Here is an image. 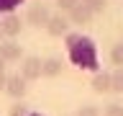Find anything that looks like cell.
<instances>
[{
  "label": "cell",
  "instance_id": "cell-1",
  "mask_svg": "<svg viewBox=\"0 0 123 116\" xmlns=\"http://www.w3.org/2000/svg\"><path fill=\"white\" fill-rule=\"evenodd\" d=\"M67 49H69V59L74 62L77 67H98V54H95V46L87 36H80V34H69L67 36Z\"/></svg>",
  "mask_w": 123,
  "mask_h": 116
},
{
  "label": "cell",
  "instance_id": "cell-2",
  "mask_svg": "<svg viewBox=\"0 0 123 116\" xmlns=\"http://www.w3.org/2000/svg\"><path fill=\"white\" fill-rule=\"evenodd\" d=\"M49 18H51V13H49V8L44 3H33L26 10V23H31V26H46Z\"/></svg>",
  "mask_w": 123,
  "mask_h": 116
},
{
  "label": "cell",
  "instance_id": "cell-3",
  "mask_svg": "<svg viewBox=\"0 0 123 116\" xmlns=\"http://www.w3.org/2000/svg\"><path fill=\"white\" fill-rule=\"evenodd\" d=\"M23 29V23H21V15H15V13H8L0 18V31H3V36H8L10 41H15V36L21 34Z\"/></svg>",
  "mask_w": 123,
  "mask_h": 116
},
{
  "label": "cell",
  "instance_id": "cell-4",
  "mask_svg": "<svg viewBox=\"0 0 123 116\" xmlns=\"http://www.w3.org/2000/svg\"><path fill=\"white\" fill-rule=\"evenodd\" d=\"M18 75H21L26 83H28V80H38V77H41V59H38V57H23Z\"/></svg>",
  "mask_w": 123,
  "mask_h": 116
},
{
  "label": "cell",
  "instance_id": "cell-5",
  "mask_svg": "<svg viewBox=\"0 0 123 116\" xmlns=\"http://www.w3.org/2000/svg\"><path fill=\"white\" fill-rule=\"evenodd\" d=\"M26 90H28V85H26V80H23V77L18 75V72H15V75H8V80H5V93L10 95V98L23 101Z\"/></svg>",
  "mask_w": 123,
  "mask_h": 116
},
{
  "label": "cell",
  "instance_id": "cell-6",
  "mask_svg": "<svg viewBox=\"0 0 123 116\" xmlns=\"http://www.w3.org/2000/svg\"><path fill=\"white\" fill-rule=\"evenodd\" d=\"M69 26H72V23H69V18L64 13H54L51 18H49V23H46V31H49L51 36H64L69 31Z\"/></svg>",
  "mask_w": 123,
  "mask_h": 116
},
{
  "label": "cell",
  "instance_id": "cell-7",
  "mask_svg": "<svg viewBox=\"0 0 123 116\" xmlns=\"http://www.w3.org/2000/svg\"><path fill=\"white\" fill-rule=\"evenodd\" d=\"M21 57H23V49H21V44H15V41H0V59L5 62H21Z\"/></svg>",
  "mask_w": 123,
  "mask_h": 116
},
{
  "label": "cell",
  "instance_id": "cell-8",
  "mask_svg": "<svg viewBox=\"0 0 123 116\" xmlns=\"http://www.w3.org/2000/svg\"><path fill=\"white\" fill-rule=\"evenodd\" d=\"M64 70V59L62 57H49V59L41 62V75L44 77H56Z\"/></svg>",
  "mask_w": 123,
  "mask_h": 116
},
{
  "label": "cell",
  "instance_id": "cell-9",
  "mask_svg": "<svg viewBox=\"0 0 123 116\" xmlns=\"http://www.w3.org/2000/svg\"><path fill=\"white\" fill-rule=\"evenodd\" d=\"M67 18H69V23H90L92 13H90V10H87V8L82 5V3H80L77 8H72V10L67 13Z\"/></svg>",
  "mask_w": 123,
  "mask_h": 116
},
{
  "label": "cell",
  "instance_id": "cell-10",
  "mask_svg": "<svg viewBox=\"0 0 123 116\" xmlns=\"http://www.w3.org/2000/svg\"><path fill=\"white\" fill-rule=\"evenodd\" d=\"M92 90L95 93H110V72H98L92 77Z\"/></svg>",
  "mask_w": 123,
  "mask_h": 116
},
{
  "label": "cell",
  "instance_id": "cell-11",
  "mask_svg": "<svg viewBox=\"0 0 123 116\" xmlns=\"http://www.w3.org/2000/svg\"><path fill=\"white\" fill-rule=\"evenodd\" d=\"M110 90L113 93H123V67L110 72Z\"/></svg>",
  "mask_w": 123,
  "mask_h": 116
},
{
  "label": "cell",
  "instance_id": "cell-12",
  "mask_svg": "<svg viewBox=\"0 0 123 116\" xmlns=\"http://www.w3.org/2000/svg\"><path fill=\"white\" fill-rule=\"evenodd\" d=\"M80 3H82V5L87 8L92 15L100 13V10H105V5H108V0H80Z\"/></svg>",
  "mask_w": 123,
  "mask_h": 116
},
{
  "label": "cell",
  "instance_id": "cell-13",
  "mask_svg": "<svg viewBox=\"0 0 123 116\" xmlns=\"http://www.w3.org/2000/svg\"><path fill=\"white\" fill-rule=\"evenodd\" d=\"M28 114H31V108L23 101H15L13 106H10V111H8V116H28Z\"/></svg>",
  "mask_w": 123,
  "mask_h": 116
},
{
  "label": "cell",
  "instance_id": "cell-14",
  "mask_svg": "<svg viewBox=\"0 0 123 116\" xmlns=\"http://www.w3.org/2000/svg\"><path fill=\"white\" fill-rule=\"evenodd\" d=\"M100 116H123V103H118V101H113V103H108L105 111Z\"/></svg>",
  "mask_w": 123,
  "mask_h": 116
},
{
  "label": "cell",
  "instance_id": "cell-15",
  "mask_svg": "<svg viewBox=\"0 0 123 116\" xmlns=\"http://www.w3.org/2000/svg\"><path fill=\"white\" fill-rule=\"evenodd\" d=\"M77 116H100V108L92 106V103H85V106H80Z\"/></svg>",
  "mask_w": 123,
  "mask_h": 116
},
{
  "label": "cell",
  "instance_id": "cell-16",
  "mask_svg": "<svg viewBox=\"0 0 123 116\" xmlns=\"http://www.w3.org/2000/svg\"><path fill=\"white\" fill-rule=\"evenodd\" d=\"M110 59H113V65L123 67V44H115V46H113V52H110Z\"/></svg>",
  "mask_w": 123,
  "mask_h": 116
},
{
  "label": "cell",
  "instance_id": "cell-17",
  "mask_svg": "<svg viewBox=\"0 0 123 116\" xmlns=\"http://www.w3.org/2000/svg\"><path fill=\"white\" fill-rule=\"evenodd\" d=\"M23 0H0V13L8 15V13H13V8L15 5H21Z\"/></svg>",
  "mask_w": 123,
  "mask_h": 116
},
{
  "label": "cell",
  "instance_id": "cell-18",
  "mask_svg": "<svg viewBox=\"0 0 123 116\" xmlns=\"http://www.w3.org/2000/svg\"><path fill=\"white\" fill-rule=\"evenodd\" d=\"M56 5H59V13H64V15H67L72 8H77V5H80V0H56Z\"/></svg>",
  "mask_w": 123,
  "mask_h": 116
},
{
  "label": "cell",
  "instance_id": "cell-19",
  "mask_svg": "<svg viewBox=\"0 0 123 116\" xmlns=\"http://www.w3.org/2000/svg\"><path fill=\"white\" fill-rule=\"evenodd\" d=\"M5 80H8V75H5V72H0V90H5Z\"/></svg>",
  "mask_w": 123,
  "mask_h": 116
},
{
  "label": "cell",
  "instance_id": "cell-20",
  "mask_svg": "<svg viewBox=\"0 0 123 116\" xmlns=\"http://www.w3.org/2000/svg\"><path fill=\"white\" fill-rule=\"evenodd\" d=\"M0 72H5V62L3 59H0Z\"/></svg>",
  "mask_w": 123,
  "mask_h": 116
},
{
  "label": "cell",
  "instance_id": "cell-21",
  "mask_svg": "<svg viewBox=\"0 0 123 116\" xmlns=\"http://www.w3.org/2000/svg\"><path fill=\"white\" fill-rule=\"evenodd\" d=\"M0 41H3V31H0Z\"/></svg>",
  "mask_w": 123,
  "mask_h": 116
},
{
  "label": "cell",
  "instance_id": "cell-22",
  "mask_svg": "<svg viewBox=\"0 0 123 116\" xmlns=\"http://www.w3.org/2000/svg\"><path fill=\"white\" fill-rule=\"evenodd\" d=\"M28 116H38V114H28Z\"/></svg>",
  "mask_w": 123,
  "mask_h": 116
}]
</instances>
